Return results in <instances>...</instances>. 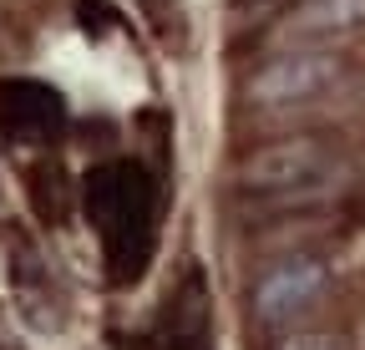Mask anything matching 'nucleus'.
<instances>
[{
  "mask_svg": "<svg viewBox=\"0 0 365 350\" xmlns=\"http://www.w3.org/2000/svg\"><path fill=\"white\" fill-rule=\"evenodd\" d=\"M274 350H345V340L330 335V330H294V335H284Z\"/></svg>",
  "mask_w": 365,
  "mask_h": 350,
  "instance_id": "nucleus-7",
  "label": "nucleus"
},
{
  "mask_svg": "<svg viewBox=\"0 0 365 350\" xmlns=\"http://www.w3.org/2000/svg\"><path fill=\"white\" fill-rule=\"evenodd\" d=\"M335 76H340V56H330V51H289L279 61H269L264 71H254L249 97L254 102H304L314 92H325Z\"/></svg>",
  "mask_w": 365,
  "mask_h": 350,
  "instance_id": "nucleus-4",
  "label": "nucleus"
},
{
  "mask_svg": "<svg viewBox=\"0 0 365 350\" xmlns=\"http://www.w3.org/2000/svg\"><path fill=\"white\" fill-rule=\"evenodd\" d=\"M86 218L102 239V264L112 284H132L153 254V178L143 163H97L81 183Z\"/></svg>",
  "mask_w": 365,
  "mask_h": 350,
  "instance_id": "nucleus-1",
  "label": "nucleus"
},
{
  "mask_svg": "<svg viewBox=\"0 0 365 350\" xmlns=\"http://www.w3.org/2000/svg\"><path fill=\"white\" fill-rule=\"evenodd\" d=\"M365 26V0H304V6L284 21V36H340Z\"/></svg>",
  "mask_w": 365,
  "mask_h": 350,
  "instance_id": "nucleus-6",
  "label": "nucleus"
},
{
  "mask_svg": "<svg viewBox=\"0 0 365 350\" xmlns=\"http://www.w3.org/2000/svg\"><path fill=\"white\" fill-rule=\"evenodd\" d=\"M0 133L16 148H56L66 138V102L56 86L11 76L0 81Z\"/></svg>",
  "mask_w": 365,
  "mask_h": 350,
  "instance_id": "nucleus-2",
  "label": "nucleus"
},
{
  "mask_svg": "<svg viewBox=\"0 0 365 350\" xmlns=\"http://www.w3.org/2000/svg\"><path fill=\"white\" fill-rule=\"evenodd\" d=\"M325 168H330L325 143L289 138V143H269V148L249 153L239 163V188H249V193H294V188H309Z\"/></svg>",
  "mask_w": 365,
  "mask_h": 350,
  "instance_id": "nucleus-3",
  "label": "nucleus"
},
{
  "mask_svg": "<svg viewBox=\"0 0 365 350\" xmlns=\"http://www.w3.org/2000/svg\"><path fill=\"white\" fill-rule=\"evenodd\" d=\"M319 289H325V264H314V259H289V264L269 269V279L259 284V315L264 320H289Z\"/></svg>",
  "mask_w": 365,
  "mask_h": 350,
  "instance_id": "nucleus-5",
  "label": "nucleus"
}]
</instances>
